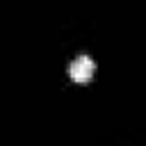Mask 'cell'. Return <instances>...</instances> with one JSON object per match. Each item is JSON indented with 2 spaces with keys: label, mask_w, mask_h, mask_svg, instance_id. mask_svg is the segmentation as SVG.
Masks as SVG:
<instances>
[{
  "label": "cell",
  "mask_w": 146,
  "mask_h": 146,
  "mask_svg": "<svg viewBox=\"0 0 146 146\" xmlns=\"http://www.w3.org/2000/svg\"><path fill=\"white\" fill-rule=\"evenodd\" d=\"M94 71H96V62H94L91 57H87V55H80V57L73 59V64L68 66L71 80H73V82H80V84L89 82V80L94 78Z\"/></svg>",
  "instance_id": "6da1fadb"
}]
</instances>
